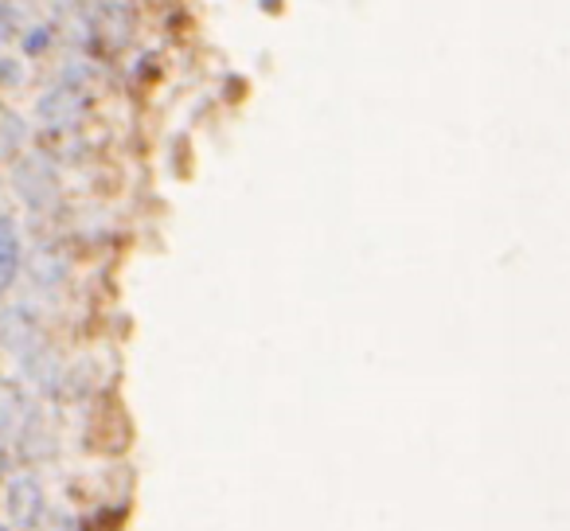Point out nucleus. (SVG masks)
Segmentation results:
<instances>
[{
	"label": "nucleus",
	"instance_id": "f257e3e1",
	"mask_svg": "<svg viewBox=\"0 0 570 531\" xmlns=\"http://www.w3.org/2000/svg\"><path fill=\"white\" fill-rule=\"evenodd\" d=\"M87 110H90L87 87L63 79L59 87H51L48 95L40 98V106H36V118H40L48 129H71V126H79V121L87 118Z\"/></svg>",
	"mask_w": 570,
	"mask_h": 531
},
{
	"label": "nucleus",
	"instance_id": "f03ea898",
	"mask_svg": "<svg viewBox=\"0 0 570 531\" xmlns=\"http://www.w3.org/2000/svg\"><path fill=\"white\" fill-rule=\"evenodd\" d=\"M4 500H9V520L17 523L20 531H36L48 515V500H43V489L36 481V473H17L4 489Z\"/></svg>",
	"mask_w": 570,
	"mask_h": 531
},
{
	"label": "nucleus",
	"instance_id": "7ed1b4c3",
	"mask_svg": "<svg viewBox=\"0 0 570 531\" xmlns=\"http://www.w3.org/2000/svg\"><path fill=\"white\" fill-rule=\"evenodd\" d=\"M12 184H17L20 199H24L28 207H51L59 199V173H56V165L43 157H32V160H24V165H17Z\"/></svg>",
	"mask_w": 570,
	"mask_h": 531
},
{
	"label": "nucleus",
	"instance_id": "20e7f679",
	"mask_svg": "<svg viewBox=\"0 0 570 531\" xmlns=\"http://www.w3.org/2000/svg\"><path fill=\"white\" fill-rule=\"evenodd\" d=\"M32 419H36V411H32V403H28L24 387H20V383H4V387H0V437H4V442L24 437Z\"/></svg>",
	"mask_w": 570,
	"mask_h": 531
},
{
	"label": "nucleus",
	"instance_id": "39448f33",
	"mask_svg": "<svg viewBox=\"0 0 570 531\" xmlns=\"http://www.w3.org/2000/svg\"><path fill=\"white\" fill-rule=\"evenodd\" d=\"M40 341V325H36L32 309L12 305L9 313H0V348H9L12 356H24Z\"/></svg>",
	"mask_w": 570,
	"mask_h": 531
},
{
	"label": "nucleus",
	"instance_id": "423d86ee",
	"mask_svg": "<svg viewBox=\"0 0 570 531\" xmlns=\"http://www.w3.org/2000/svg\"><path fill=\"white\" fill-rule=\"evenodd\" d=\"M24 375L36 383L40 391H48V395H56L59 391V383H63V364H59V356L51 348H32V352H24Z\"/></svg>",
	"mask_w": 570,
	"mask_h": 531
},
{
	"label": "nucleus",
	"instance_id": "0eeeda50",
	"mask_svg": "<svg viewBox=\"0 0 570 531\" xmlns=\"http://www.w3.org/2000/svg\"><path fill=\"white\" fill-rule=\"evenodd\" d=\"M20 262H24V246H20V230L9 215H0V294L17 282Z\"/></svg>",
	"mask_w": 570,
	"mask_h": 531
},
{
	"label": "nucleus",
	"instance_id": "6e6552de",
	"mask_svg": "<svg viewBox=\"0 0 570 531\" xmlns=\"http://www.w3.org/2000/svg\"><path fill=\"white\" fill-rule=\"evenodd\" d=\"M63 278H67V258H59V254H51V250L36 254V258H32V282H36V286L56 289Z\"/></svg>",
	"mask_w": 570,
	"mask_h": 531
},
{
	"label": "nucleus",
	"instance_id": "1a4fd4ad",
	"mask_svg": "<svg viewBox=\"0 0 570 531\" xmlns=\"http://www.w3.org/2000/svg\"><path fill=\"white\" fill-rule=\"evenodd\" d=\"M20 32V9L12 0H0V43L12 40Z\"/></svg>",
	"mask_w": 570,
	"mask_h": 531
},
{
	"label": "nucleus",
	"instance_id": "9d476101",
	"mask_svg": "<svg viewBox=\"0 0 570 531\" xmlns=\"http://www.w3.org/2000/svg\"><path fill=\"white\" fill-rule=\"evenodd\" d=\"M48 48H51V28L48 24L32 28V32L24 36V51H28V56H43Z\"/></svg>",
	"mask_w": 570,
	"mask_h": 531
},
{
	"label": "nucleus",
	"instance_id": "9b49d317",
	"mask_svg": "<svg viewBox=\"0 0 570 531\" xmlns=\"http://www.w3.org/2000/svg\"><path fill=\"white\" fill-rule=\"evenodd\" d=\"M0 82H20V63H12V59H4V63H0Z\"/></svg>",
	"mask_w": 570,
	"mask_h": 531
},
{
	"label": "nucleus",
	"instance_id": "f8f14e48",
	"mask_svg": "<svg viewBox=\"0 0 570 531\" xmlns=\"http://www.w3.org/2000/svg\"><path fill=\"white\" fill-rule=\"evenodd\" d=\"M9 473V450H4V445H0V476Z\"/></svg>",
	"mask_w": 570,
	"mask_h": 531
},
{
	"label": "nucleus",
	"instance_id": "ddd939ff",
	"mask_svg": "<svg viewBox=\"0 0 570 531\" xmlns=\"http://www.w3.org/2000/svg\"><path fill=\"white\" fill-rule=\"evenodd\" d=\"M0 531H9V528H4V523H0Z\"/></svg>",
	"mask_w": 570,
	"mask_h": 531
}]
</instances>
